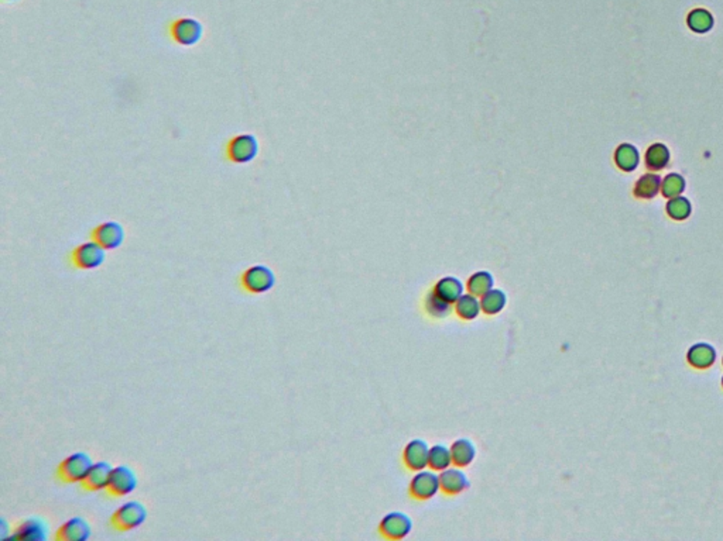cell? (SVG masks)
I'll return each instance as SVG.
<instances>
[{
    "instance_id": "9c48e42d",
    "label": "cell",
    "mask_w": 723,
    "mask_h": 541,
    "mask_svg": "<svg viewBox=\"0 0 723 541\" xmlns=\"http://www.w3.org/2000/svg\"><path fill=\"white\" fill-rule=\"evenodd\" d=\"M91 240L99 244L104 250H116L119 248L126 237L125 229L118 222H105L95 226L91 230Z\"/></svg>"
},
{
    "instance_id": "1f68e13d",
    "label": "cell",
    "mask_w": 723,
    "mask_h": 541,
    "mask_svg": "<svg viewBox=\"0 0 723 541\" xmlns=\"http://www.w3.org/2000/svg\"><path fill=\"white\" fill-rule=\"evenodd\" d=\"M722 366H723V358H722Z\"/></svg>"
},
{
    "instance_id": "4316f807",
    "label": "cell",
    "mask_w": 723,
    "mask_h": 541,
    "mask_svg": "<svg viewBox=\"0 0 723 541\" xmlns=\"http://www.w3.org/2000/svg\"><path fill=\"white\" fill-rule=\"evenodd\" d=\"M668 150L663 144H654L646 154V164L650 169H663L668 164Z\"/></svg>"
},
{
    "instance_id": "52a82bcc",
    "label": "cell",
    "mask_w": 723,
    "mask_h": 541,
    "mask_svg": "<svg viewBox=\"0 0 723 541\" xmlns=\"http://www.w3.org/2000/svg\"><path fill=\"white\" fill-rule=\"evenodd\" d=\"M412 528V519L406 513L401 512L387 513L379 524V533L381 534V537L391 541L406 538L410 534Z\"/></svg>"
},
{
    "instance_id": "30bf717a",
    "label": "cell",
    "mask_w": 723,
    "mask_h": 541,
    "mask_svg": "<svg viewBox=\"0 0 723 541\" xmlns=\"http://www.w3.org/2000/svg\"><path fill=\"white\" fill-rule=\"evenodd\" d=\"M440 491V477L431 471H419L410 482V496L416 500H430Z\"/></svg>"
},
{
    "instance_id": "7c38bea8",
    "label": "cell",
    "mask_w": 723,
    "mask_h": 541,
    "mask_svg": "<svg viewBox=\"0 0 723 541\" xmlns=\"http://www.w3.org/2000/svg\"><path fill=\"white\" fill-rule=\"evenodd\" d=\"M430 447L424 440H412L403 449V464L409 471L419 473L428 467Z\"/></svg>"
},
{
    "instance_id": "d4e9b609",
    "label": "cell",
    "mask_w": 723,
    "mask_h": 541,
    "mask_svg": "<svg viewBox=\"0 0 723 541\" xmlns=\"http://www.w3.org/2000/svg\"><path fill=\"white\" fill-rule=\"evenodd\" d=\"M452 306L454 305L447 303L442 299H440L433 291L427 295L426 305H424L427 315L431 316V317H435V319H442V317L449 316L451 310H452Z\"/></svg>"
},
{
    "instance_id": "d6986e66",
    "label": "cell",
    "mask_w": 723,
    "mask_h": 541,
    "mask_svg": "<svg viewBox=\"0 0 723 541\" xmlns=\"http://www.w3.org/2000/svg\"><path fill=\"white\" fill-rule=\"evenodd\" d=\"M454 312L455 315L463 320V322H472L475 319H477V316L480 315L482 309H480V302L477 301L476 296L468 294V295H462L455 303H454Z\"/></svg>"
},
{
    "instance_id": "3957f363",
    "label": "cell",
    "mask_w": 723,
    "mask_h": 541,
    "mask_svg": "<svg viewBox=\"0 0 723 541\" xmlns=\"http://www.w3.org/2000/svg\"><path fill=\"white\" fill-rule=\"evenodd\" d=\"M92 466V459L87 453L79 451V453L69 454L58 464L55 477L62 484H81Z\"/></svg>"
},
{
    "instance_id": "44dd1931",
    "label": "cell",
    "mask_w": 723,
    "mask_h": 541,
    "mask_svg": "<svg viewBox=\"0 0 723 541\" xmlns=\"http://www.w3.org/2000/svg\"><path fill=\"white\" fill-rule=\"evenodd\" d=\"M493 284H495V280L491 273H488V270H479V273H475L468 280L466 288L470 295H473L476 298H482L491 289H493Z\"/></svg>"
},
{
    "instance_id": "7402d4cb",
    "label": "cell",
    "mask_w": 723,
    "mask_h": 541,
    "mask_svg": "<svg viewBox=\"0 0 723 541\" xmlns=\"http://www.w3.org/2000/svg\"><path fill=\"white\" fill-rule=\"evenodd\" d=\"M452 466L451 449L442 444H437L430 448L428 467L433 471H444Z\"/></svg>"
},
{
    "instance_id": "e0dca14e",
    "label": "cell",
    "mask_w": 723,
    "mask_h": 541,
    "mask_svg": "<svg viewBox=\"0 0 723 541\" xmlns=\"http://www.w3.org/2000/svg\"><path fill=\"white\" fill-rule=\"evenodd\" d=\"M452 464L458 468L469 467L476 457V447L468 438H459L451 445Z\"/></svg>"
},
{
    "instance_id": "7a4b0ae2",
    "label": "cell",
    "mask_w": 723,
    "mask_h": 541,
    "mask_svg": "<svg viewBox=\"0 0 723 541\" xmlns=\"http://www.w3.org/2000/svg\"><path fill=\"white\" fill-rule=\"evenodd\" d=\"M260 152V143L255 134H237L230 137L225 144V158L226 161L245 165L256 159Z\"/></svg>"
},
{
    "instance_id": "ba28073f",
    "label": "cell",
    "mask_w": 723,
    "mask_h": 541,
    "mask_svg": "<svg viewBox=\"0 0 723 541\" xmlns=\"http://www.w3.org/2000/svg\"><path fill=\"white\" fill-rule=\"evenodd\" d=\"M137 488V475L127 466H119L112 470L109 484L106 486V495L109 498H123L132 493Z\"/></svg>"
},
{
    "instance_id": "f546056e",
    "label": "cell",
    "mask_w": 723,
    "mask_h": 541,
    "mask_svg": "<svg viewBox=\"0 0 723 541\" xmlns=\"http://www.w3.org/2000/svg\"><path fill=\"white\" fill-rule=\"evenodd\" d=\"M3 2H17V0H3Z\"/></svg>"
},
{
    "instance_id": "603a6c76",
    "label": "cell",
    "mask_w": 723,
    "mask_h": 541,
    "mask_svg": "<svg viewBox=\"0 0 723 541\" xmlns=\"http://www.w3.org/2000/svg\"><path fill=\"white\" fill-rule=\"evenodd\" d=\"M660 185H661V179H660L659 175L647 173L645 176H641L638 182L636 184L634 194H636L637 198L650 199V198L657 195V192L660 189Z\"/></svg>"
},
{
    "instance_id": "f1b7e54d",
    "label": "cell",
    "mask_w": 723,
    "mask_h": 541,
    "mask_svg": "<svg viewBox=\"0 0 723 541\" xmlns=\"http://www.w3.org/2000/svg\"><path fill=\"white\" fill-rule=\"evenodd\" d=\"M685 182L682 176L677 173H671L666 178L663 184V194L666 198H677L684 191Z\"/></svg>"
},
{
    "instance_id": "9a60e30c",
    "label": "cell",
    "mask_w": 723,
    "mask_h": 541,
    "mask_svg": "<svg viewBox=\"0 0 723 541\" xmlns=\"http://www.w3.org/2000/svg\"><path fill=\"white\" fill-rule=\"evenodd\" d=\"M112 470L113 468L106 461L95 463L91 467L90 473L87 474L85 479L81 482V488L87 492H98V491L106 489L109 479H111Z\"/></svg>"
},
{
    "instance_id": "4fadbf2b",
    "label": "cell",
    "mask_w": 723,
    "mask_h": 541,
    "mask_svg": "<svg viewBox=\"0 0 723 541\" xmlns=\"http://www.w3.org/2000/svg\"><path fill=\"white\" fill-rule=\"evenodd\" d=\"M91 534V524L84 517H72L58 527L54 538L57 541H85Z\"/></svg>"
},
{
    "instance_id": "ac0fdd59",
    "label": "cell",
    "mask_w": 723,
    "mask_h": 541,
    "mask_svg": "<svg viewBox=\"0 0 723 541\" xmlns=\"http://www.w3.org/2000/svg\"><path fill=\"white\" fill-rule=\"evenodd\" d=\"M433 292L444 302L454 305L463 295V285L455 277H445L437 282Z\"/></svg>"
},
{
    "instance_id": "cb8c5ba5",
    "label": "cell",
    "mask_w": 723,
    "mask_h": 541,
    "mask_svg": "<svg viewBox=\"0 0 723 541\" xmlns=\"http://www.w3.org/2000/svg\"><path fill=\"white\" fill-rule=\"evenodd\" d=\"M688 27L695 33H706L713 27V17L705 9H695L688 15Z\"/></svg>"
},
{
    "instance_id": "484cf974",
    "label": "cell",
    "mask_w": 723,
    "mask_h": 541,
    "mask_svg": "<svg viewBox=\"0 0 723 541\" xmlns=\"http://www.w3.org/2000/svg\"><path fill=\"white\" fill-rule=\"evenodd\" d=\"M616 164L623 171H633L638 164V152L634 147L623 144L616 151Z\"/></svg>"
},
{
    "instance_id": "4dcf8cb0",
    "label": "cell",
    "mask_w": 723,
    "mask_h": 541,
    "mask_svg": "<svg viewBox=\"0 0 723 541\" xmlns=\"http://www.w3.org/2000/svg\"><path fill=\"white\" fill-rule=\"evenodd\" d=\"M722 388H723V377H722Z\"/></svg>"
},
{
    "instance_id": "277c9868",
    "label": "cell",
    "mask_w": 723,
    "mask_h": 541,
    "mask_svg": "<svg viewBox=\"0 0 723 541\" xmlns=\"http://www.w3.org/2000/svg\"><path fill=\"white\" fill-rule=\"evenodd\" d=\"M147 519V509L139 500H130L118 507L111 519L109 524L115 531L126 533L140 527Z\"/></svg>"
},
{
    "instance_id": "5b68a950",
    "label": "cell",
    "mask_w": 723,
    "mask_h": 541,
    "mask_svg": "<svg viewBox=\"0 0 723 541\" xmlns=\"http://www.w3.org/2000/svg\"><path fill=\"white\" fill-rule=\"evenodd\" d=\"M170 40L181 47L197 45L204 37V26L192 17H178L169 24Z\"/></svg>"
},
{
    "instance_id": "2e32d148",
    "label": "cell",
    "mask_w": 723,
    "mask_h": 541,
    "mask_svg": "<svg viewBox=\"0 0 723 541\" xmlns=\"http://www.w3.org/2000/svg\"><path fill=\"white\" fill-rule=\"evenodd\" d=\"M716 361V349L708 342L694 344L687 352V363L699 371L710 368Z\"/></svg>"
},
{
    "instance_id": "6da1fadb",
    "label": "cell",
    "mask_w": 723,
    "mask_h": 541,
    "mask_svg": "<svg viewBox=\"0 0 723 541\" xmlns=\"http://www.w3.org/2000/svg\"><path fill=\"white\" fill-rule=\"evenodd\" d=\"M276 285V274L267 265H252L239 277V287L248 295H263Z\"/></svg>"
},
{
    "instance_id": "83f0119b",
    "label": "cell",
    "mask_w": 723,
    "mask_h": 541,
    "mask_svg": "<svg viewBox=\"0 0 723 541\" xmlns=\"http://www.w3.org/2000/svg\"><path fill=\"white\" fill-rule=\"evenodd\" d=\"M667 213L674 220H685L691 213V205L685 198H673L667 205Z\"/></svg>"
},
{
    "instance_id": "5bb4252c",
    "label": "cell",
    "mask_w": 723,
    "mask_h": 541,
    "mask_svg": "<svg viewBox=\"0 0 723 541\" xmlns=\"http://www.w3.org/2000/svg\"><path fill=\"white\" fill-rule=\"evenodd\" d=\"M469 488V481L461 468H447L440 474V491L447 496H456Z\"/></svg>"
},
{
    "instance_id": "ffe728a7",
    "label": "cell",
    "mask_w": 723,
    "mask_h": 541,
    "mask_svg": "<svg viewBox=\"0 0 723 541\" xmlns=\"http://www.w3.org/2000/svg\"><path fill=\"white\" fill-rule=\"evenodd\" d=\"M507 305V296L500 289H491L488 294L480 298L482 313L486 316L499 315Z\"/></svg>"
},
{
    "instance_id": "8fae6325",
    "label": "cell",
    "mask_w": 723,
    "mask_h": 541,
    "mask_svg": "<svg viewBox=\"0 0 723 541\" xmlns=\"http://www.w3.org/2000/svg\"><path fill=\"white\" fill-rule=\"evenodd\" d=\"M10 537L20 541H44L48 537V524L43 517H27L13 527Z\"/></svg>"
},
{
    "instance_id": "8992f818",
    "label": "cell",
    "mask_w": 723,
    "mask_h": 541,
    "mask_svg": "<svg viewBox=\"0 0 723 541\" xmlns=\"http://www.w3.org/2000/svg\"><path fill=\"white\" fill-rule=\"evenodd\" d=\"M105 251L106 250L91 240L72 248L69 254V262L75 269L91 270L99 268L105 262Z\"/></svg>"
}]
</instances>
